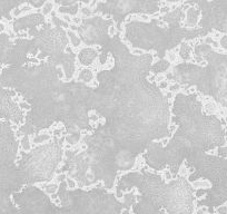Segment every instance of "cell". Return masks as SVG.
I'll return each instance as SVG.
<instances>
[{"mask_svg":"<svg viewBox=\"0 0 227 214\" xmlns=\"http://www.w3.org/2000/svg\"><path fill=\"white\" fill-rule=\"evenodd\" d=\"M106 46L114 66L97 75L99 85L91 94L93 110L105 123L86 137L85 151H68L63 170L77 183L91 172L110 190L117 172L133 168L137 155L154 140L170 137V116L168 101L159 87L147 80L153 55L130 53L117 35Z\"/></svg>","mask_w":227,"mask_h":214,"instance_id":"cell-1","label":"cell"},{"mask_svg":"<svg viewBox=\"0 0 227 214\" xmlns=\"http://www.w3.org/2000/svg\"><path fill=\"white\" fill-rule=\"evenodd\" d=\"M17 71V90L31 107L20 135H34L56 122L63 123L68 133L91 129V87L61 82L59 77L65 73L52 60H41Z\"/></svg>","mask_w":227,"mask_h":214,"instance_id":"cell-2","label":"cell"},{"mask_svg":"<svg viewBox=\"0 0 227 214\" xmlns=\"http://www.w3.org/2000/svg\"><path fill=\"white\" fill-rule=\"evenodd\" d=\"M174 121L179 128L168 140L161 145L152 142L147 146L145 160L154 170L168 167L172 176L179 172L184 161L189 162L205 149L220 144L217 132L219 123L215 117L202 113V103L197 95L178 94L174 101Z\"/></svg>","mask_w":227,"mask_h":214,"instance_id":"cell-3","label":"cell"},{"mask_svg":"<svg viewBox=\"0 0 227 214\" xmlns=\"http://www.w3.org/2000/svg\"><path fill=\"white\" fill-rule=\"evenodd\" d=\"M131 186H137L141 197L135 205V213H190L194 193L185 177L165 183L163 177L146 171L128 173L118 184V195Z\"/></svg>","mask_w":227,"mask_h":214,"instance_id":"cell-4","label":"cell"},{"mask_svg":"<svg viewBox=\"0 0 227 214\" xmlns=\"http://www.w3.org/2000/svg\"><path fill=\"white\" fill-rule=\"evenodd\" d=\"M66 181H61L58 199L61 204V212L71 213H120L124 203L118 202L114 194H107L97 188L91 191H68Z\"/></svg>","mask_w":227,"mask_h":214,"instance_id":"cell-5","label":"cell"},{"mask_svg":"<svg viewBox=\"0 0 227 214\" xmlns=\"http://www.w3.org/2000/svg\"><path fill=\"white\" fill-rule=\"evenodd\" d=\"M60 142H47L30 153H24L20 161V173L25 184L46 182L51 179L58 164L63 158Z\"/></svg>","mask_w":227,"mask_h":214,"instance_id":"cell-6","label":"cell"},{"mask_svg":"<svg viewBox=\"0 0 227 214\" xmlns=\"http://www.w3.org/2000/svg\"><path fill=\"white\" fill-rule=\"evenodd\" d=\"M96 11L110 16L117 21V28L129 14H155L159 11V0H106L100 1Z\"/></svg>","mask_w":227,"mask_h":214,"instance_id":"cell-7","label":"cell"},{"mask_svg":"<svg viewBox=\"0 0 227 214\" xmlns=\"http://www.w3.org/2000/svg\"><path fill=\"white\" fill-rule=\"evenodd\" d=\"M19 196L20 200L15 199V201H17L21 206L29 207L27 212H61V209L55 206L46 192H41L35 186H28Z\"/></svg>","mask_w":227,"mask_h":214,"instance_id":"cell-8","label":"cell"},{"mask_svg":"<svg viewBox=\"0 0 227 214\" xmlns=\"http://www.w3.org/2000/svg\"><path fill=\"white\" fill-rule=\"evenodd\" d=\"M188 6V9L185 10V27H195L198 19H199L200 9L195 8L194 5L189 6L188 4H185Z\"/></svg>","mask_w":227,"mask_h":214,"instance_id":"cell-9","label":"cell"},{"mask_svg":"<svg viewBox=\"0 0 227 214\" xmlns=\"http://www.w3.org/2000/svg\"><path fill=\"white\" fill-rule=\"evenodd\" d=\"M98 53L93 48H84L78 55V59L80 64H82L84 66H90L93 65L95 62V59L97 58Z\"/></svg>","mask_w":227,"mask_h":214,"instance_id":"cell-10","label":"cell"},{"mask_svg":"<svg viewBox=\"0 0 227 214\" xmlns=\"http://www.w3.org/2000/svg\"><path fill=\"white\" fill-rule=\"evenodd\" d=\"M168 67H169L168 60H165L164 58H161L159 62H157L156 64L152 65L150 71L154 73V74H161V73H164L165 70H167Z\"/></svg>","mask_w":227,"mask_h":214,"instance_id":"cell-11","label":"cell"},{"mask_svg":"<svg viewBox=\"0 0 227 214\" xmlns=\"http://www.w3.org/2000/svg\"><path fill=\"white\" fill-rule=\"evenodd\" d=\"M78 9H79L78 4H72V5H68V6H60L58 11L61 12V14L74 16L78 12Z\"/></svg>","mask_w":227,"mask_h":214,"instance_id":"cell-12","label":"cell"},{"mask_svg":"<svg viewBox=\"0 0 227 214\" xmlns=\"http://www.w3.org/2000/svg\"><path fill=\"white\" fill-rule=\"evenodd\" d=\"M190 53H192V47L189 46L187 43H183L180 45L179 49V56L184 60H188L190 57Z\"/></svg>","mask_w":227,"mask_h":214,"instance_id":"cell-13","label":"cell"},{"mask_svg":"<svg viewBox=\"0 0 227 214\" xmlns=\"http://www.w3.org/2000/svg\"><path fill=\"white\" fill-rule=\"evenodd\" d=\"M51 140V135L50 134H36L35 136L32 137L31 142L34 144H41V143H47Z\"/></svg>","mask_w":227,"mask_h":214,"instance_id":"cell-14","label":"cell"},{"mask_svg":"<svg viewBox=\"0 0 227 214\" xmlns=\"http://www.w3.org/2000/svg\"><path fill=\"white\" fill-rule=\"evenodd\" d=\"M79 79L85 83H90L94 79V74H93V71L90 69L85 68V69H82L81 71L79 73Z\"/></svg>","mask_w":227,"mask_h":214,"instance_id":"cell-15","label":"cell"},{"mask_svg":"<svg viewBox=\"0 0 227 214\" xmlns=\"http://www.w3.org/2000/svg\"><path fill=\"white\" fill-rule=\"evenodd\" d=\"M80 137H81V134L80 132H74V133H68L66 136V140L68 144L70 145H76L77 143H79L80 140Z\"/></svg>","mask_w":227,"mask_h":214,"instance_id":"cell-16","label":"cell"},{"mask_svg":"<svg viewBox=\"0 0 227 214\" xmlns=\"http://www.w3.org/2000/svg\"><path fill=\"white\" fill-rule=\"evenodd\" d=\"M67 35H68V38L70 40V44L72 45L74 47H78L80 46V43H81V40L79 38L78 36L76 35L74 32V30H69L67 32Z\"/></svg>","mask_w":227,"mask_h":214,"instance_id":"cell-17","label":"cell"},{"mask_svg":"<svg viewBox=\"0 0 227 214\" xmlns=\"http://www.w3.org/2000/svg\"><path fill=\"white\" fill-rule=\"evenodd\" d=\"M52 8H54V1H51V0H47V1L43 5L41 14L46 17V16H48L49 14H51V11H52Z\"/></svg>","mask_w":227,"mask_h":214,"instance_id":"cell-18","label":"cell"},{"mask_svg":"<svg viewBox=\"0 0 227 214\" xmlns=\"http://www.w3.org/2000/svg\"><path fill=\"white\" fill-rule=\"evenodd\" d=\"M58 191H59V185L56 183H49L45 186V192H46L48 195L56 194Z\"/></svg>","mask_w":227,"mask_h":214,"instance_id":"cell-19","label":"cell"},{"mask_svg":"<svg viewBox=\"0 0 227 214\" xmlns=\"http://www.w3.org/2000/svg\"><path fill=\"white\" fill-rule=\"evenodd\" d=\"M20 146L21 148L24 149L25 152H28V151H30V147H31V145H30V140H29V135H24L21 140H20Z\"/></svg>","mask_w":227,"mask_h":214,"instance_id":"cell-20","label":"cell"},{"mask_svg":"<svg viewBox=\"0 0 227 214\" xmlns=\"http://www.w3.org/2000/svg\"><path fill=\"white\" fill-rule=\"evenodd\" d=\"M211 182L209 181H197L195 179L193 182V186L194 188H206V187H211Z\"/></svg>","mask_w":227,"mask_h":214,"instance_id":"cell-21","label":"cell"},{"mask_svg":"<svg viewBox=\"0 0 227 214\" xmlns=\"http://www.w3.org/2000/svg\"><path fill=\"white\" fill-rule=\"evenodd\" d=\"M55 2H57L60 6H68V5H72V4H78L79 1H82V2H89L90 0H54Z\"/></svg>","mask_w":227,"mask_h":214,"instance_id":"cell-22","label":"cell"},{"mask_svg":"<svg viewBox=\"0 0 227 214\" xmlns=\"http://www.w3.org/2000/svg\"><path fill=\"white\" fill-rule=\"evenodd\" d=\"M66 184H67V187L69 188V190H75L76 187H77V181L72 177H66Z\"/></svg>","mask_w":227,"mask_h":214,"instance_id":"cell-23","label":"cell"},{"mask_svg":"<svg viewBox=\"0 0 227 214\" xmlns=\"http://www.w3.org/2000/svg\"><path fill=\"white\" fill-rule=\"evenodd\" d=\"M179 89H180V84L177 82L176 84H174V85H172L169 87V90H170V92H177V90H179Z\"/></svg>","mask_w":227,"mask_h":214,"instance_id":"cell-24","label":"cell"},{"mask_svg":"<svg viewBox=\"0 0 227 214\" xmlns=\"http://www.w3.org/2000/svg\"><path fill=\"white\" fill-rule=\"evenodd\" d=\"M220 46L225 48V49H227V36L222 37V39H220Z\"/></svg>","mask_w":227,"mask_h":214,"instance_id":"cell-25","label":"cell"},{"mask_svg":"<svg viewBox=\"0 0 227 214\" xmlns=\"http://www.w3.org/2000/svg\"><path fill=\"white\" fill-rule=\"evenodd\" d=\"M217 213H227V205H222L218 209H216Z\"/></svg>","mask_w":227,"mask_h":214,"instance_id":"cell-26","label":"cell"},{"mask_svg":"<svg viewBox=\"0 0 227 214\" xmlns=\"http://www.w3.org/2000/svg\"><path fill=\"white\" fill-rule=\"evenodd\" d=\"M81 14L84 16H90L93 14V11L90 10L89 8H81Z\"/></svg>","mask_w":227,"mask_h":214,"instance_id":"cell-27","label":"cell"},{"mask_svg":"<svg viewBox=\"0 0 227 214\" xmlns=\"http://www.w3.org/2000/svg\"><path fill=\"white\" fill-rule=\"evenodd\" d=\"M167 86H168V83H167V80H165V82L161 83L158 87H159V89H164V88H167Z\"/></svg>","mask_w":227,"mask_h":214,"instance_id":"cell-28","label":"cell"},{"mask_svg":"<svg viewBox=\"0 0 227 214\" xmlns=\"http://www.w3.org/2000/svg\"><path fill=\"white\" fill-rule=\"evenodd\" d=\"M4 30H6V25L4 23H0V34L4 32Z\"/></svg>","mask_w":227,"mask_h":214,"instance_id":"cell-29","label":"cell"},{"mask_svg":"<svg viewBox=\"0 0 227 214\" xmlns=\"http://www.w3.org/2000/svg\"><path fill=\"white\" fill-rule=\"evenodd\" d=\"M207 209H199V210L196 211V213H203V212H207Z\"/></svg>","mask_w":227,"mask_h":214,"instance_id":"cell-30","label":"cell"},{"mask_svg":"<svg viewBox=\"0 0 227 214\" xmlns=\"http://www.w3.org/2000/svg\"><path fill=\"white\" fill-rule=\"evenodd\" d=\"M165 1H167V2H179L181 0H165Z\"/></svg>","mask_w":227,"mask_h":214,"instance_id":"cell-31","label":"cell"}]
</instances>
